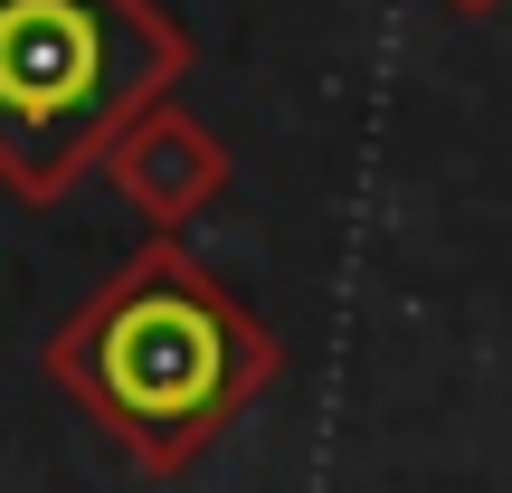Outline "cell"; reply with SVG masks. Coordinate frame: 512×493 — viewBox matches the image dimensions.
Wrapping results in <instances>:
<instances>
[{
    "label": "cell",
    "mask_w": 512,
    "mask_h": 493,
    "mask_svg": "<svg viewBox=\"0 0 512 493\" xmlns=\"http://www.w3.org/2000/svg\"><path fill=\"white\" fill-rule=\"evenodd\" d=\"M181 29L152 0H0V181L48 200L171 86Z\"/></svg>",
    "instance_id": "cell-1"
},
{
    "label": "cell",
    "mask_w": 512,
    "mask_h": 493,
    "mask_svg": "<svg viewBox=\"0 0 512 493\" xmlns=\"http://www.w3.org/2000/svg\"><path fill=\"white\" fill-rule=\"evenodd\" d=\"M57 370L143 446H181L238 408V389L256 380V332L181 256H152L57 342Z\"/></svg>",
    "instance_id": "cell-2"
},
{
    "label": "cell",
    "mask_w": 512,
    "mask_h": 493,
    "mask_svg": "<svg viewBox=\"0 0 512 493\" xmlns=\"http://www.w3.org/2000/svg\"><path fill=\"white\" fill-rule=\"evenodd\" d=\"M124 190L152 200V209H190L200 190H219V152H209L190 124L152 114V124H133V143H124Z\"/></svg>",
    "instance_id": "cell-3"
}]
</instances>
